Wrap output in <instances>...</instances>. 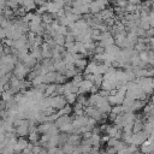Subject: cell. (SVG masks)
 <instances>
[{
    "label": "cell",
    "mask_w": 154,
    "mask_h": 154,
    "mask_svg": "<svg viewBox=\"0 0 154 154\" xmlns=\"http://www.w3.org/2000/svg\"><path fill=\"white\" fill-rule=\"evenodd\" d=\"M149 138V134L144 130L140 131V132H135L132 134V140H131V144H135V146H142L147 140Z\"/></svg>",
    "instance_id": "6da1fadb"
},
{
    "label": "cell",
    "mask_w": 154,
    "mask_h": 154,
    "mask_svg": "<svg viewBox=\"0 0 154 154\" xmlns=\"http://www.w3.org/2000/svg\"><path fill=\"white\" fill-rule=\"evenodd\" d=\"M52 97V102H51V106L55 109V111H59L61 108H64L67 103L66 101V97L65 95H55V96H51Z\"/></svg>",
    "instance_id": "7a4b0ae2"
},
{
    "label": "cell",
    "mask_w": 154,
    "mask_h": 154,
    "mask_svg": "<svg viewBox=\"0 0 154 154\" xmlns=\"http://www.w3.org/2000/svg\"><path fill=\"white\" fill-rule=\"evenodd\" d=\"M31 70L30 69H28L23 63H18L17 65H16V67H14V70H13V76H16L17 78H19V79H24V78H26V76H28V73L30 72Z\"/></svg>",
    "instance_id": "3957f363"
},
{
    "label": "cell",
    "mask_w": 154,
    "mask_h": 154,
    "mask_svg": "<svg viewBox=\"0 0 154 154\" xmlns=\"http://www.w3.org/2000/svg\"><path fill=\"white\" fill-rule=\"evenodd\" d=\"M18 4L20 7H24L28 12H31L32 10H36L37 6L34 0H18Z\"/></svg>",
    "instance_id": "277c9868"
},
{
    "label": "cell",
    "mask_w": 154,
    "mask_h": 154,
    "mask_svg": "<svg viewBox=\"0 0 154 154\" xmlns=\"http://www.w3.org/2000/svg\"><path fill=\"white\" fill-rule=\"evenodd\" d=\"M30 142L25 138V137H18V141H17V144L14 146V150L16 152H19V153H23L24 149L28 147Z\"/></svg>",
    "instance_id": "5b68a950"
},
{
    "label": "cell",
    "mask_w": 154,
    "mask_h": 154,
    "mask_svg": "<svg viewBox=\"0 0 154 154\" xmlns=\"http://www.w3.org/2000/svg\"><path fill=\"white\" fill-rule=\"evenodd\" d=\"M97 66H99V63L91 60L88 63L85 70H84V75H88V73H94V75H97Z\"/></svg>",
    "instance_id": "8992f818"
},
{
    "label": "cell",
    "mask_w": 154,
    "mask_h": 154,
    "mask_svg": "<svg viewBox=\"0 0 154 154\" xmlns=\"http://www.w3.org/2000/svg\"><path fill=\"white\" fill-rule=\"evenodd\" d=\"M30 54H31L32 57H35L38 63H42L43 55H42V48H41V47H32V48L30 49Z\"/></svg>",
    "instance_id": "52a82bcc"
},
{
    "label": "cell",
    "mask_w": 154,
    "mask_h": 154,
    "mask_svg": "<svg viewBox=\"0 0 154 154\" xmlns=\"http://www.w3.org/2000/svg\"><path fill=\"white\" fill-rule=\"evenodd\" d=\"M54 123L53 122H46V123H42V124H38L37 125V132L43 135V134H47L48 130L51 129V126L53 125Z\"/></svg>",
    "instance_id": "ba28073f"
},
{
    "label": "cell",
    "mask_w": 154,
    "mask_h": 154,
    "mask_svg": "<svg viewBox=\"0 0 154 154\" xmlns=\"http://www.w3.org/2000/svg\"><path fill=\"white\" fill-rule=\"evenodd\" d=\"M14 134L18 136V137H25V136H29V126H17L16 130H14Z\"/></svg>",
    "instance_id": "9c48e42d"
},
{
    "label": "cell",
    "mask_w": 154,
    "mask_h": 154,
    "mask_svg": "<svg viewBox=\"0 0 154 154\" xmlns=\"http://www.w3.org/2000/svg\"><path fill=\"white\" fill-rule=\"evenodd\" d=\"M120 49H122L120 47H118L116 43H113V45H109V46H107L105 48V53L111 54V55H117L120 52Z\"/></svg>",
    "instance_id": "30bf717a"
},
{
    "label": "cell",
    "mask_w": 154,
    "mask_h": 154,
    "mask_svg": "<svg viewBox=\"0 0 154 154\" xmlns=\"http://www.w3.org/2000/svg\"><path fill=\"white\" fill-rule=\"evenodd\" d=\"M55 78H57V71L48 72L47 75H45V76H43V83H46V84L55 83Z\"/></svg>",
    "instance_id": "8fae6325"
},
{
    "label": "cell",
    "mask_w": 154,
    "mask_h": 154,
    "mask_svg": "<svg viewBox=\"0 0 154 154\" xmlns=\"http://www.w3.org/2000/svg\"><path fill=\"white\" fill-rule=\"evenodd\" d=\"M100 16L101 18L105 20V19H108V18H112L114 17V8H111V7H107L106 10H102L100 12Z\"/></svg>",
    "instance_id": "7c38bea8"
},
{
    "label": "cell",
    "mask_w": 154,
    "mask_h": 154,
    "mask_svg": "<svg viewBox=\"0 0 154 154\" xmlns=\"http://www.w3.org/2000/svg\"><path fill=\"white\" fill-rule=\"evenodd\" d=\"M101 97H102V96H101L99 93H96V94H91V95L88 97V106H93V107H95L96 103L100 101Z\"/></svg>",
    "instance_id": "4fadbf2b"
},
{
    "label": "cell",
    "mask_w": 154,
    "mask_h": 154,
    "mask_svg": "<svg viewBox=\"0 0 154 154\" xmlns=\"http://www.w3.org/2000/svg\"><path fill=\"white\" fill-rule=\"evenodd\" d=\"M140 28L144 29L146 31L149 30L152 26H150V23H149V16H146V17H141V22H140Z\"/></svg>",
    "instance_id": "5bb4252c"
},
{
    "label": "cell",
    "mask_w": 154,
    "mask_h": 154,
    "mask_svg": "<svg viewBox=\"0 0 154 154\" xmlns=\"http://www.w3.org/2000/svg\"><path fill=\"white\" fill-rule=\"evenodd\" d=\"M72 112H73V108H72L70 105H66L64 108H61V109L57 111V113H58V116H59V117H63V116H70Z\"/></svg>",
    "instance_id": "9a60e30c"
},
{
    "label": "cell",
    "mask_w": 154,
    "mask_h": 154,
    "mask_svg": "<svg viewBox=\"0 0 154 154\" xmlns=\"http://www.w3.org/2000/svg\"><path fill=\"white\" fill-rule=\"evenodd\" d=\"M28 137H29V142H31V143L36 144V143H38V142H40L41 135H40L37 131H34V132H30Z\"/></svg>",
    "instance_id": "2e32d148"
},
{
    "label": "cell",
    "mask_w": 154,
    "mask_h": 154,
    "mask_svg": "<svg viewBox=\"0 0 154 154\" xmlns=\"http://www.w3.org/2000/svg\"><path fill=\"white\" fill-rule=\"evenodd\" d=\"M87 65H88V61H87V59H85V58H82V59H78V60H76V61H75V66H76L77 69H81L82 71H84V70H85Z\"/></svg>",
    "instance_id": "e0dca14e"
},
{
    "label": "cell",
    "mask_w": 154,
    "mask_h": 154,
    "mask_svg": "<svg viewBox=\"0 0 154 154\" xmlns=\"http://www.w3.org/2000/svg\"><path fill=\"white\" fill-rule=\"evenodd\" d=\"M146 105H147L146 101H142V100H135V102L132 103V112L138 111V109H142Z\"/></svg>",
    "instance_id": "ac0fdd59"
},
{
    "label": "cell",
    "mask_w": 154,
    "mask_h": 154,
    "mask_svg": "<svg viewBox=\"0 0 154 154\" xmlns=\"http://www.w3.org/2000/svg\"><path fill=\"white\" fill-rule=\"evenodd\" d=\"M61 149H63V152H64V154H71L75 149H76V147L73 146V144H71V143H65V144H63L61 146Z\"/></svg>",
    "instance_id": "d6986e66"
},
{
    "label": "cell",
    "mask_w": 154,
    "mask_h": 154,
    "mask_svg": "<svg viewBox=\"0 0 154 154\" xmlns=\"http://www.w3.org/2000/svg\"><path fill=\"white\" fill-rule=\"evenodd\" d=\"M54 20L53 18V14L49 13V12H46L45 14H42V23L43 24H52Z\"/></svg>",
    "instance_id": "ffe728a7"
},
{
    "label": "cell",
    "mask_w": 154,
    "mask_h": 154,
    "mask_svg": "<svg viewBox=\"0 0 154 154\" xmlns=\"http://www.w3.org/2000/svg\"><path fill=\"white\" fill-rule=\"evenodd\" d=\"M13 99H14V94L11 91V89L2 91V100H5L6 102H8V101H11Z\"/></svg>",
    "instance_id": "44dd1931"
},
{
    "label": "cell",
    "mask_w": 154,
    "mask_h": 154,
    "mask_svg": "<svg viewBox=\"0 0 154 154\" xmlns=\"http://www.w3.org/2000/svg\"><path fill=\"white\" fill-rule=\"evenodd\" d=\"M53 40L55 41L57 46H65V43H66L65 36H64V35H61V34H58V35H57V36H55Z\"/></svg>",
    "instance_id": "7402d4cb"
},
{
    "label": "cell",
    "mask_w": 154,
    "mask_h": 154,
    "mask_svg": "<svg viewBox=\"0 0 154 154\" xmlns=\"http://www.w3.org/2000/svg\"><path fill=\"white\" fill-rule=\"evenodd\" d=\"M94 85L96 88H101L102 83H103V76L102 75H95V78H94Z\"/></svg>",
    "instance_id": "603a6c76"
},
{
    "label": "cell",
    "mask_w": 154,
    "mask_h": 154,
    "mask_svg": "<svg viewBox=\"0 0 154 154\" xmlns=\"http://www.w3.org/2000/svg\"><path fill=\"white\" fill-rule=\"evenodd\" d=\"M69 138H70V134L67 132H60L59 134V141H60V144H65L69 142Z\"/></svg>",
    "instance_id": "cb8c5ba5"
},
{
    "label": "cell",
    "mask_w": 154,
    "mask_h": 154,
    "mask_svg": "<svg viewBox=\"0 0 154 154\" xmlns=\"http://www.w3.org/2000/svg\"><path fill=\"white\" fill-rule=\"evenodd\" d=\"M66 97V101L69 105H73L77 102V97H78V94H69L65 96Z\"/></svg>",
    "instance_id": "d4e9b609"
},
{
    "label": "cell",
    "mask_w": 154,
    "mask_h": 154,
    "mask_svg": "<svg viewBox=\"0 0 154 154\" xmlns=\"http://www.w3.org/2000/svg\"><path fill=\"white\" fill-rule=\"evenodd\" d=\"M125 12H126V13H138V8H137V6L129 4V5L125 7Z\"/></svg>",
    "instance_id": "484cf974"
},
{
    "label": "cell",
    "mask_w": 154,
    "mask_h": 154,
    "mask_svg": "<svg viewBox=\"0 0 154 154\" xmlns=\"http://www.w3.org/2000/svg\"><path fill=\"white\" fill-rule=\"evenodd\" d=\"M58 20H59V24H60V25H64V26H69V25L72 23V22H71V20H70V19H69L66 16L60 17Z\"/></svg>",
    "instance_id": "4316f807"
},
{
    "label": "cell",
    "mask_w": 154,
    "mask_h": 154,
    "mask_svg": "<svg viewBox=\"0 0 154 154\" xmlns=\"http://www.w3.org/2000/svg\"><path fill=\"white\" fill-rule=\"evenodd\" d=\"M34 16H35V12H28V13L22 18V20H23V22H26V23H31L32 19H34Z\"/></svg>",
    "instance_id": "83f0119b"
},
{
    "label": "cell",
    "mask_w": 154,
    "mask_h": 154,
    "mask_svg": "<svg viewBox=\"0 0 154 154\" xmlns=\"http://www.w3.org/2000/svg\"><path fill=\"white\" fill-rule=\"evenodd\" d=\"M134 49L137 52V53H141V52H144L147 51V45H143V43H136Z\"/></svg>",
    "instance_id": "f1b7e54d"
},
{
    "label": "cell",
    "mask_w": 154,
    "mask_h": 154,
    "mask_svg": "<svg viewBox=\"0 0 154 154\" xmlns=\"http://www.w3.org/2000/svg\"><path fill=\"white\" fill-rule=\"evenodd\" d=\"M42 83H43V76H37V77L31 82V85L37 87V85H40V84H42Z\"/></svg>",
    "instance_id": "f546056e"
},
{
    "label": "cell",
    "mask_w": 154,
    "mask_h": 154,
    "mask_svg": "<svg viewBox=\"0 0 154 154\" xmlns=\"http://www.w3.org/2000/svg\"><path fill=\"white\" fill-rule=\"evenodd\" d=\"M69 31H70L69 26H64V25H60V28L58 29V34H61L64 36H66L69 34Z\"/></svg>",
    "instance_id": "4dcf8cb0"
},
{
    "label": "cell",
    "mask_w": 154,
    "mask_h": 154,
    "mask_svg": "<svg viewBox=\"0 0 154 154\" xmlns=\"http://www.w3.org/2000/svg\"><path fill=\"white\" fill-rule=\"evenodd\" d=\"M140 59H141V61L148 64V52H147V51L141 52V53H140Z\"/></svg>",
    "instance_id": "1f68e13d"
},
{
    "label": "cell",
    "mask_w": 154,
    "mask_h": 154,
    "mask_svg": "<svg viewBox=\"0 0 154 154\" xmlns=\"http://www.w3.org/2000/svg\"><path fill=\"white\" fill-rule=\"evenodd\" d=\"M118 142H119V140H117V138H114V137H111L109 141L107 142V147H116Z\"/></svg>",
    "instance_id": "d6a6232c"
},
{
    "label": "cell",
    "mask_w": 154,
    "mask_h": 154,
    "mask_svg": "<svg viewBox=\"0 0 154 154\" xmlns=\"http://www.w3.org/2000/svg\"><path fill=\"white\" fill-rule=\"evenodd\" d=\"M88 125L90 126V128H96L97 126V122L94 119V118H88Z\"/></svg>",
    "instance_id": "836d02e7"
},
{
    "label": "cell",
    "mask_w": 154,
    "mask_h": 154,
    "mask_svg": "<svg viewBox=\"0 0 154 154\" xmlns=\"http://www.w3.org/2000/svg\"><path fill=\"white\" fill-rule=\"evenodd\" d=\"M146 37H148V38L154 37V28H150L149 30L146 31Z\"/></svg>",
    "instance_id": "e575fe53"
},
{
    "label": "cell",
    "mask_w": 154,
    "mask_h": 154,
    "mask_svg": "<svg viewBox=\"0 0 154 154\" xmlns=\"http://www.w3.org/2000/svg\"><path fill=\"white\" fill-rule=\"evenodd\" d=\"M103 53H105V48L97 45L96 48H95V54H103Z\"/></svg>",
    "instance_id": "d590c367"
},
{
    "label": "cell",
    "mask_w": 154,
    "mask_h": 154,
    "mask_svg": "<svg viewBox=\"0 0 154 154\" xmlns=\"http://www.w3.org/2000/svg\"><path fill=\"white\" fill-rule=\"evenodd\" d=\"M106 152H107L108 154H117V153H118V150H117L114 147H107Z\"/></svg>",
    "instance_id": "8d00e7d4"
},
{
    "label": "cell",
    "mask_w": 154,
    "mask_h": 154,
    "mask_svg": "<svg viewBox=\"0 0 154 154\" xmlns=\"http://www.w3.org/2000/svg\"><path fill=\"white\" fill-rule=\"evenodd\" d=\"M147 77H154V67H148L147 69Z\"/></svg>",
    "instance_id": "74e56055"
},
{
    "label": "cell",
    "mask_w": 154,
    "mask_h": 154,
    "mask_svg": "<svg viewBox=\"0 0 154 154\" xmlns=\"http://www.w3.org/2000/svg\"><path fill=\"white\" fill-rule=\"evenodd\" d=\"M128 2L131 4V5H135V6L142 5V0H128Z\"/></svg>",
    "instance_id": "f35d334b"
},
{
    "label": "cell",
    "mask_w": 154,
    "mask_h": 154,
    "mask_svg": "<svg viewBox=\"0 0 154 154\" xmlns=\"http://www.w3.org/2000/svg\"><path fill=\"white\" fill-rule=\"evenodd\" d=\"M34 1H35V4H36L37 7H40V6H45L46 2H47V0H34Z\"/></svg>",
    "instance_id": "ab89813d"
},
{
    "label": "cell",
    "mask_w": 154,
    "mask_h": 154,
    "mask_svg": "<svg viewBox=\"0 0 154 154\" xmlns=\"http://www.w3.org/2000/svg\"><path fill=\"white\" fill-rule=\"evenodd\" d=\"M0 35H1V38H2V40L7 37V34H6V31H5L4 28H0Z\"/></svg>",
    "instance_id": "60d3db41"
},
{
    "label": "cell",
    "mask_w": 154,
    "mask_h": 154,
    "mask_svg": "<svg viewBox=\"0 0 154 154\" xmlns=\"http://www.w3.org/2000/svg\"><path fill=\"white\" fill-rule=\"evenodd\" d=\"M118 94V89H112L109 90V95H117Z\"/></svg>",
    "instance_id": "b9f144b4"
},
{
    "label": "cell",
    "mask_w": 154,
    "mask_h": 154,
    "mask_svg": "<svg viewBox=\"0 0 154 154\" xmlns=\"http://www.w3.org/2000/svg\"><path fill=\"white\" fill-rule=\"evenodd\" d=\"M71 154H83V153H82V152L78 149V147H76V149H75V150H73Z\"/></svg>",
    "instance_id": "7bdbcfd3"
},
{
    "label": "cell",
    "mask_w": 154,
    "mask_h": 154,
    "mask_svg": "<svg viewBox=\"0 0 154 154\" xmlns=\"http://www.w3.org/2000/svg\"><path fill=\"white\" fill-rule=\"evenodd\" d=\"M10 1H11V2H14V4H18V0H10ZM18 5H19V4H18Z\"/></svg>",
    "instance_id": "ee69618b"
},
{
    "label": "cell",
    "mask_w": 154,
    "mask_h": 154,
    "mask_svg": "<svg viewBox=\"0 0 154 154\" xmlns=\"http://www.w3.org/2000/svg\"><path fill=\"white\" fill-rule=\"evenodd\" d=\"M150 100H152V102H153V103H154V94H153V95H152V99H150Z\"/></svg>",
    "instance_id": "f6af8a7d"
},
{
    "label": "cell",
    "mask_w": 154,
    "mask_h": 154,
    "mask_svg": "<svg viewBox=\"0 0 154 154\" xmlns=\"http://www.w3.org/2000/svg\"><path fill=\"white\" fill-rule=\"evenodd\" d=\"M152 11H154V4H153V6H152Z\"/></svg>",
    "instance_id": "bcb514c9"
},
{
    "label": "cell",
    "mask_w": 154,
    "mask_h": 154,
    "mask_svg": "<svg viewBox=\"0 0 154 154\" xmlns=\"http://www.w3.org/2000/svg\"><path fill=\"white\" fill-rule=\"evenodd\" d=\"M153 87H154V78H153Z\"/></svg>",
    "instance_id": "7dc6e473"
},
{
    "label": "cell",
    "mask_w": 154,
    "mask_h": 154,
    "mask_svg": "<svg viewBox=\"0 0 154 154\" xmlns=\"http://www.w3.org/2000/svg\"><path fill=\"white\" fill-rule=\"evenodd\" d=\"M83 154H89V153H83Z\"/></svg>",
    "instance_id": "c3c4849f"
}]
</instances>
